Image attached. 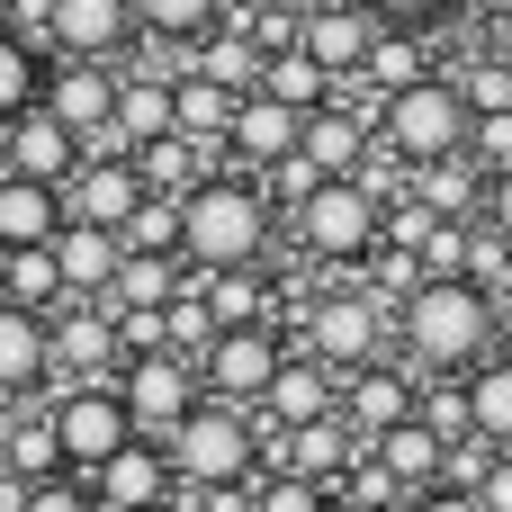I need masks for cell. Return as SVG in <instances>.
<instances>
[{
  "label": "cell",
  "instance_id": "4dcf8cb0",
  "mask_svg": "<svg viewBox=\"0 0 512 512\" xmlns=\"http://www.w3.org/2000/svg\"><path fill=\"white\" fill-rule=\"evenodd\" d=\"M135 171H144V189H153V198H189V189H198V180H216L225 162H207L198 144L162 135V144H144V153H135Z\"/></svg>",
  "mask_w": 512,
  "mask_h": 512
},
{
  "label": "cell",
  "instance_id": "d6a6232c",
  "mask_svg": "<svg viewBox=\"0 0 512 512\" xmlns=\"http://www.w3.org/2000/svg\"><path fill=\"white\" fill-rule=\"evenodd\" d=\"M459 279H468V288H486V297L504 306V288H512V243L495 234V225H486V216L468 225V252H459Z\"/></svg>",
  "mask_w": 512,
  "mask_h": 512
},
{
  "label": "cell",
  "instance_id": "ba28073f",
  "mask_svg": "<svg viewBox=\"0 0 512 512\" xmlns=\"http://www.w3.org/2000/svg\"><path fill=\"white\" fill-rule=\"evenodd\" d=\"M117 396H126V414H135V441H171V432L207 405V378H198V360H180V351H135V360L117 369Z\"/></svg>",
  "mask_w": 512,
  "mask_h": 512
},
{
  "label": "cell",
  "instance_id": "f6af8a7d",
  "mask_svg": "<svg viewBox=\"0 0 512 512\" xmlns=\"http://www.w3.org/2000/svg\"><path fill=\"white\" fill-rule=\"evenodd\" d=\"M153 512H189V495H171V504H153Z\"/></svg>",
  "mask_w": 512,
  "mask_h": 512
},
{
  "label": "cell",
  "instance_id": "44dd1931",
  "mask_svg": "<svg viewBox=\"0 0 512 512\" xmlns=\"http://www.w3.org/2000/svg\"><path fill=\"white\" fill-rule=\"evenodd\" d=\"M234 108H243V90H225V81H207L198 63H180V90H171V135H180V144H198V153H207V162H225V171H234V153H225Z\"/></svg>",
  "mask_w": 512,
  "mask_h": 512
},
{
  "label": "cell",
  "instance_id": "6da1fadb",
  "mask_svg": "<svg viewBox=\"0 0 512 512\" xmlns=\"http://www.w3.org/2000/svg\"><path fill=\"white\" fill-rule=\"evenodd\" d=\"M495 351H504V306L468 279H423L396 306V360H414L423 378H468Z\"/></svg>",
  "mask_w": 512,
  "mask_h": 512
},
{
  "label": "cell",
  "instance_id": "2e32d148",
  "mask_svg": "<svg viewBox=\"0 0 512 512\" xmlns=\"http://www.w3.org/2000/svg\"><path fill=\"white\" fill-rule=\"evenodd\" d=\"M0 144H9V171H18V180H45V189H72V171L90 162V144H81L54 108L9 117V126H0Z\"/></svg>",
  "mask_w": 512,
  "mask_h": 512
},
{
  "label": "cell",
  "instance_id": "30bf717a",
  "mask_svg": "<svg viewBox=\"0 0 512 512\" xmlns=\"http://www.w3.org/2000/svg\"><path fill=\"white\" fill-rule=\"evenodd\" d=\"M414 414H423V369H414V360L387 351V360H369V369L342 378V423H351L360 441H387V432L414 423Z\"/></svg>",
  "mask_w": 512,
  "mask_h": 512
},
{
  "label": "cell",
  "instance_id": "681fc988",
  "mask_svg": "<svg viewBox=\"0 0 512 512\" xmlns=\"http://www.w3.org/2000/svg\"><path fill=\"white\" fill-rule=\"evenodd\" d=\"M0 9H9V0H0Z\"/></svg>",
  "mask_w": 512,
  "mask_h": 512
},
{
  "label": "cell",
  "instance_id": "bcb514c9",
  "mask_svg": "<svg viewBox=\"0 0 512 512\" xmlns=\"http://www.w3.org/2000/svg\"><path fill=\"white\" fill-rule=\"evenodd\" d=\"M504 342H512V288H504Z\"/></svg>",
  "mask_w": 512,
  "mask_h": 512
},
{
  "label": "cell",
  "instance_id": "f35d334b",
  "mask_svg": "<svg viewBox=\"0 0 512 512\" xmlns=\"http://www.w3.org/2000/svg\"><path fill=\"white\" fill-rule=\"evenodd\" d=\"M486 225L512 243V171H495V189H486Z\"/></svg>",
  "mask_w": 512,
  "mask_h": 512
},
{
  "label": "cell",
  "instance_id": "9a60e30c",
  "mask_svg": "<svg viewBox=\"0 0 512 512\" xmlns=\"http://www.w3.org/2000/svg\"><path fill=\"white\" fill-rule=\"evenodd\" d=\"M297 144H306V117H297L288 99H270V90H243V108H234V135H225L234 171L270 180L279 162H297Z\"/></svg>",
  "mask_w": 512,
  "mask_h": 512
},
{
  "label": "cell",
  "instance_id": "8fae6325",
  "mask_svg": "<svg viewBox=\"0 0 512 512\" xmlns=\"http://www.w3.org/2000/svg\"><path fill=\"white\" fill-rule=\"evenodd\" d=\"M144 198H153V189H144L135 153H90V162L72 171V189H63V225H108V234H126Z\"/></svg>",
  "mask_w": 512,
  "mask_h": 512
},
{
  "label": "cell",
  "instance_id": "4316f807",
  "mask_svg": "<svg viewBox=\"0 0 512 512\" xmlns=\"http://www.w3.org/2000/svg\"><path fill=\"white\" fill-rule=\"evenodd\" d=\"M0 477H18V486L63 477V441H54V414H45V405H9V432H0Z\"/></svg>",
  "mask_w": 512,
  "mask_h": 512
},
{
  "label": "cell",
  "instance_id": "d6986e66",
  "mask_svg": "<svg viewBox=\"0 0 512 512\" xmlns=\"http://www.w3.org/2000/svg\"><path fill=\"white\" fill-rule=\"evenodd\" d=\"M54 387V315L0 306V405H27Z\"/></svg>",
  "mask_w": 512,
  "mask_h": 512
},
{
  "label": "cell",
  "instance_id": "277c9868",
  "mask_svg": "<svg viewBox=\"0 0 512 512\" xmlns=\"http://www.w3.org/2000/svg\"><path fill=\"white\" fill-rule=\"evenodd\" d=\"M288 342L306 351V360H324V369H369V360H387L396 351V306L387 297H369V288H297V306H288Z\"/></svg>",
  "mask_w": 512,
  "mask_h": 512
},
{
  "label": "cell",
  "instance_id": "5bb4252c",
  "mask_svg": "<svg viewBox=\"0 0 512 512\" xmlns=\"http://www.w3.org/2000/svg\"><path fill=\"white\" fill-rule=\"evenodd\" d=\"M117 369H126L117 315L108 306H63L54 315V387H108Z\"/></svg>",
  "mask_w": 512,
  "mask_h": 512
},
{
  "label": "cell",
  "instance_id": "ffe728a7",
  "mask_svg": "<svg viewBox=\"0 0 512 512\" xmlns=\"http://www.w3.org/2000/svg\"><path fill=\"white\" fill-rule=\"evenodd\" d=\"M90 495H99V512H153L180 495V477H171V450L162 441H126L108 468H90Z\"/></svg>",
  "mask_w": 512,
  "mask_h": 512
},
{
  "label": "cell",
  "instance_id": "60d3db41",
  "mask_svg": "<svg viewBox=\"0 0 512 512\" xmlns=\"http://www.w3.org/2000/svg\"><path fill=\"white\" fill-rule=\"evenodd\" d=\"M423 512H486V495H468V486H441V495H423Z\"/></svg>",
  "mask_w": 512,
  "mask_h": 512
},
{
  "label": "cell",
  "instance_id": "3957f363",
  "mask_svg": "<svg viewBox=\"0 0 512 512\" xmlns=\"http://www.w3.org/2000/svg\"><path fill=\"white\" fill-rule=\"evenodd\" d=\"M288 234L315 270L333 279H360V261L387 243V189L378 180H315L297 207H288Z\"/></svg>",
  "mask_w": 512,
  "mask_h": 512
},
{
  "label": "cell",
  "instance_id": "7c38bea8",
  "mask_svg": "<svg viewBox=\"0 0 512 512\" xmlns=\"http://www.w3.org/2000/svg\"><path fill=\"white\" fill-rule=\"evenodd\" d=\"M135 45H144V27H135V0H54L45 54H81V63H126Z\"/></svg>",
  "mask_w": 512,
  "mask_h": 512
},
{
  "label": "cell",
  "instance_id": "ab89813d",
  "mask_svg": "<svg viewBox=\"0 0 512 512\" xmlns=\"http://www.w3.org/2000/svg\"><path fill=\"white\" fill-rule=\"evenodd\" d=\"M477 495H486V512H512V450L486 468V486H477Z\"/></svg>",
  "mask_w": 512,
  "mask_h": 512
},
{
  "label": "cell",
  "instance_id": "e0dca14e",
  "mask_svg": "<svg viewBox=\"0 0 512 512\" xmlns=\"http://www.w3.org/2000/svg\"><path fill=\"white\" fill-rule=\"evenodd\" d=\"M270 432V423H261ZM360 432L333 414V423H297V432H270V468H288V477H306V486H342L351 468H360Z\"/></svg>",
  "mask_w": 512,
  "mask_h": 512
},
{
  "label": "cell",
  "instance_id": "e575fe53",
  "mask_svg": "<svg viewBox=\"0 0 512 512\" xmlns=\"http://www.w3.org/2000/svg\"><path fill=\"white\" fill-rule=\"evenodd\" d=\"M333 486H306V477H288V468H261L252 477V512H324Z\"/></svg>",
  "mask_w": 512,
  "mask_h": 512
},
{
  "label": "cell",
  "instance_id": "cb8c5ba5",
  "mask_svg": "<svg viewBox=\"0 0 512 512\" xmlns=\"http://www.w3.org/2000/svg\"><path fill=\"white\" fill-rule=\"evenodd\" d=\"M333 414H342V369H324V360L288 351V369H279V387H270L261 423H270V432H297V423H333Z\"/></svg>",
  "mask_w": 512,
  "mask_h": 512
},
{
  "label": "cell",
  "instance_id": "8992f818",
  "mask_svg": "<svg viewBox=\"0 0 512 512\" xmlns=\"http://www.w3.org/2000/svg\"><path fill=\"white\" fill-rule=\"evenodd\" d=\"M171 477H180V495H207V486H252L261 468H270V432H261V414H243V405H198L171 441Z\"/></svg>",
  "mask_w": 512,
  "mask_h": 512
},
{
  "label": "cell",
  "instance_id": "f1b7e54d",
  "mask_svg": "<svg viewBox=\"0 0 512 512\" xmlns=\"http://www.w3.org/2000/svg\"><path fill=\"white\" fill-rule=\"evenodd\" d=\"M459 387H468V432H477V441H495V450H512V351L477 360Z\"/></svg>",
  "mask_w": 512,
  "mask_h": 512
},
{
  "label": "cell",
  "instance_id": "7402d4cb",
  "mask_svg": "<svg viewBox=\"0 0 512 512\" xmlns=\"http://www.w3.org/2000/svg\"><path fill=\"white\" fill-rule=\"evenodd\" d=\"M54 270H63V297H72V306H108V288L126 279V234H108V225H63V234H54Z\"/></svg>",
  "mask_w": 512,
  "mask_h": 512
},
{
  "label": "cell",
  "instance_id": "8d00e7d4",
  "mask_svg": "<svg viewBox=\"0 0 512 512\" xmlns=\"http://www.w3.org/2000/svg\"><path fill=\"white\" fill-rule=\"evenodd\" d=\"M360 9H369L378 27H414V36H432V27H441L459 0H360Z\"/></svg>",
  "mask_w": 512,
  "mask_h": 512
},
{
  "label": "cell",
  "instance_id": "83f0119b",
  "mask_svg": "<svg viewBox=\"0 0 512 512\" xmlns=\"http://www.w3.org/2000/svg\"><path fill=\"white\" fill-rule=\"evenodd\" d=\"M225 9L234 0H135V27H144V45H162V54H198L216 27H225Z\"/></svg>",
  "mask_w": 512,
  "mask_h": 512
},
{
  "label": "cell",
  "instance_id": "484cf974",
  "mask_svg": "<svg viewBox=\"0 0 512 512\" xmlns=\"http://www.w3.org/2000/svg\"><path fill=\"white\" fill-rule=\"evenodd\" d=\"M63 234V189H45V180H0V252H45Z\"/></svg>",
  "mask_w": 512,
  "mask_h": 512
},
{
  "label": "cell",
  "instance_id": "1f68e13d",
  "mask_svg": "<svg viewBox=\"0 0 512 512\" xmlns=\"http://www.w3.org/2000/svg\"><path fill=\"white\" fill-rule=\"evenodd\" d=\"M45 108V45H27L18 27H0V126Z\"/></svg>",
  "mask_w": 512,
  "mask_h": 512
},
{
  "label": "cell",
  "instance_id": "7bdbcfd3",
  "mask_svg": "<svg viewBox=\"0 0 512 512\" xmlns=\"http://www.w3.org/2000/svg\"><path fill=\"white\" fill-rule=\"evenodd\" d=\"M324 512H369V504H360V495H342V486H333V495H324Z\"/></svg>",
  "mask_w": 512,
  "mask_h": 512
},
{
  "label": "cell",
  "instance_id": "4fadbf2b",
  "mask_svg": "<svg viewBox=\"0 0 512 512\" xmlns=\"http://www.w3.org/2000/svg\"><path fill=\"white\" fill-rule=\"evenodd\" d=\"M45 108L81 135V144H99L108 126H117V63H81V54H45Z\"/></svg>",
  "mask_w": 512,
  "mask_h": 512
},
{
  "label": "cell",
  "instance_id": "d4e9b609",
  "mask_svg": "<svg viewBox=\"0 0 512 512\" xmlns=\"http://www.w3.org/2000/svg\"><path fill=\"white\" fill-rule=\"evenodd\" d=\"M369 459H378L405 495H441V486H450V441H441L423 414H414V423H396L387 441H369Z\"/></svg>",
  "mask_w": 512,
  "mask_h": 512
},
{
  "label": "cell",
  "instance_id": "f546056e",
  "mask_svg": "<svg viewBox=\"0 0 512 512\" xmlns=\"http://www.w3.org/2000/svg\"><path fill=\"white\" fill-rule=\"evenodd\" d=\"M261 90H270V99H288L297 117H315V108H333V90H342V81H333L315 54H297V45H288V54H270V63H261Z\"/></svg>",
  "mask_w": 512,
  "mask_h": 512
},
{
  "label": "cell",
  "instance_id": "ee69618b",
  "mask_svg": "<svg viewBox=\"0 0 512 512\" xmlns=\"http://www.w3.org/2000/svg\"><path fill=\"white\" fill-rule=\"evenodd\" d=\"M0 306H18V297H9V261H0Z\"/></svg>",
  "mask_w": 512,
  "mask_h": 512
},
{
  "label": "cell",
  "instance_id": "7a4b0ae2",
  "mask_svg": "<svg viewBox=\"0 0 512 512\" xmlns=\"http://www.w3.org/2000/svg\"><path fill=\"white\" fill-rule=\"evenodd\" d=\"M279 198L252 180V171H216L180 198V261L189 270H270V243H279Z\"/></svg>",
  "mask_w": 512,
  "mask_h": 512
},
{
  "label": "cell",
  "instance_id": "9c48e42d",
  "mask_svg": "<svg viewBox=\"0 0 512 512\" xmlns=\"http://www.w3.org/2000/svg\"><path fill=\"white\" fill-rule=\"evenodd\" d=\"M45 414H54V441H63V468H72V477L108 468V459L135 441V414H126V396H117V378H108V387H54Z\"/></svg>",
  "mask_w": 512,
  "mask_h": 512
},
{
  "label": "cell",
  "instance_id": "b9f144b4",
  "mask_svg": "<svg viewBox=\"0 0 512 512\" xmlns=\"http://www.w3.org/2000/svg\"><path fill=\"white\" fill-rule=\"evenodd\" d=\"M261 9H279V18H315L324 0H261Z\"/></svg>",
  "mask_w": 512,
  "mask_h": 512
},
{
  "label": "cell",
  "instance_id": "d590c367",
  "mask_svg": "<svg viewBox=\"0 0 512 512\" xmlns=\"http://www.w3.org/2000/svg\"><path fill=\"white\" fill-rule=\"evenodd\" d=\"M18 512H99V495H90V477H45V486H27V504Z\"/></svg>",
  "mask_w": 512,
  "mask_h": 512
},
{
  "label": "cell",
  "instance_id": "c3c4849f",
  "mask_svg": "<svg viewBox=\"0 0 512 512\" xmlns=\"http://www.w3.org/2000/svg\"><path fill=\"white\" fill-rule=\"evenodd\" d=\"M0 432H9V405H0Z\"/></svg>",
  "mask_w": 512,
  "mask_h": 512
},
{
  "label": "cell",
  "instance_id": "836d02e7",
  "mask_svg": "<svg viewBox=\"0 0 512 512\" xmlns=\"http://www.w3.org/2000/svg\"><path fill=\"white\" fill-rule=\"evenodd\" d=\"M126 252L135 261H180V198H144L135 225H126Z\"/></svg>",
  "mask_w": 512,
  "mask_h": 512
},
{
  "label": "cell",
  "instance_id": "74e56055",
  "mask_svg": "<svg viewBox=\"0 0 512 512\" xmlns=\"http://www.w3.org/2000/svg\"><path fill=\"white\" fill-rule=\"evenodd\" d=\"M189 512H252V486H207V495H189Z\"/></svg>",
  "mask_w": 512,
  "mask_h": 512
},
{
  "label": "cell",
  "instance_id": "7dc6e473",
  "mask_svg": "<svg viewBox=\"0 0 512 512\" xmlns=\"http://www.w3.org/2000/svg\"><path fill=\"white\" fill-rule=\"evenodd\" d=\"M0 180H9V144H0Z\"/></svg>",
  "mask_w": 512,
  "mask_h": 512
},
{
  "label": "cell",
  "instance_id": "ac0fdd59",
  "mask_svg": "<svg viewBox=\"0 0 512 512\" xmlns=\"http://www.w3.org/2000/svg\"><path fill=\"white\" fill-rule=\"evenodd\" d=\"M378 18L360 9V0H324L315 18H297V54H315L333 81H351V72H369V54H378Z\"/></svg>",
  "mask_w": 512,
  "mask_h": 512
},
{
  "label": "cell",
  "instance_id": "5b68a950",
  "mask_svg": "<svg viewBox=\"0 0 512 512\" xmlns=\"http://www.w3.org/2000/svg\"><path fill=\"white\" fill-rule=\"evenodd\" d=\"M468 135H477V117H468V99H459L450 72H432V81L378 99V153H387L405 180L432 171V162H450V153H468Z\"/></svg>",
  "mask_w": 512,
  "mask_h": 512
},
{
  "label": "cell",
  "instance_id": "603a6c76",
  "mask_svg": "<svg viewBox=\"0 0 512 512\" xmlns=\"http://www.w3.org/2000/svg\"><path fill=\"white\" fill-rule=\"evenodd\" d=\"M486 189H495V171H486L477 153H450V162H432V171L405 180V198H414L423 216H441V225H477V216H486Z\"/></svg>",
  "mask_w": 512,
  "mask_h": 512
},
{
  "label": "cell",
  "instance_id": "52a82bcc",
  "mask_svg": "<svg viewBox=\"0 0 512 512\" xmlns=\"http://www.w3.org/2000/svg\"><path fill=\"white\" fill-rule=\"evenodd\" d=\"M288 324H234V333H216V351L198 360V378H207V396L216 405H243V414H261L270 405V387H279V369H288Z\"/></svg>",
  "mask_w": 512,
  "mask_h": 512
}]
</instances>
